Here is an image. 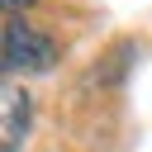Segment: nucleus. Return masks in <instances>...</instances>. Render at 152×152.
I'll use <instances>...</instances> for the list:
<instances>
[{"instance_id": "3", "label": "nucleus", "mask_w": 152, "mask_h": 152, "mask_svg": "<svg viewBox=\"0 0 152 152\" xmlns=\"http://www.w3.org/2000/svg\"><path fill=\"white\" fill-rule=\"evenodd\" d=\"M28 5H33V0H5V14H24Z\"/></svg>"}, {"instance_id": "2", "label": "nucleus", "mask_w": 152, "mask_h": 152, "mask_svg": "<svg viewBox=\"0 0 152 152\" xmlns=\"http://www.w3.org/2000/svg\"><path fill=\"white\" fill-rule=\"evenodd\" d=\"M28 124H33L28 90H19L14 81H5V90H0V152H19V142L28 138Z\"/></svg>"}, {"instance_id": "1", "label": "nucleus", "mask_w": 152, "mask_h": 152, "mask_svg": "<svg viewBox=\"0 0 152 152\" xmlns=\"http://www.w3.org/2000/svg\"><path fill=\"white\" fill-rule=\"evenodd\" d=\"M52 62H57V38L28 14H5V76H38L52 71Z\"/></svg>"}]
</instances>
